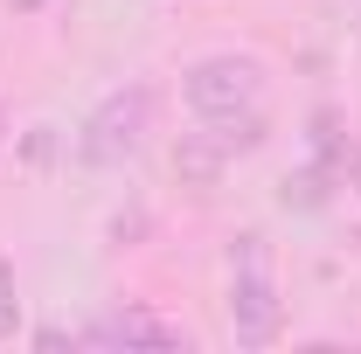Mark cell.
<instances>
[{
	"label": "cell",
	"instance_id": "1",
	"mask_svg": "<svg viewBox=\"0 0 361 354\" xmlns=\"http://www.w3.org/2000/svg\"><path fill=\"white\" fill-rule=\"evenodd\" d=\"M146 133H153V90H146V84H118V90H104V97L90 104V118L77 126V167H90V174H111V167L139 160Z\"/></svg>",
	"mask_w": 361,
	"mask_h": 354
},
{
	"label": "cell",
	"instance_id": "5",
	"mask_svg": "<svg viewBox=\"0 0 361 354\" xmlns=\"http://www.w3.org/2000/svg\"><path fill=\"white\" fill-rule=\"evenodd\" d=\"M14 326H21V299H14V271L0 264V341H14Z\"/></svg>",
	"mask_w": 361,
	"mask_h": 354
},
{
	"label": "cell",
	"instance_id": "2",
	"mask_svg": "<svg viewBox=\"0 0 361 354\" xmlns=\"http://www.w3.org/2000/svg\"><path fill=\"white\" fill-rule=\"evenodd\" d=\"M278 319H285V306H278L264 236H236V250H229V334H236V348H271Z\"/></svg>",
	"mask_w": 361,
	"mask_h": 354
},
{
	"label": "cell",
	"instance_id": "3",
	"mask_svg": "<svg viewBox=\"0 0 361 354\" xmlns=\"http://www.w3.org/2000/svg\"><path fill=\"white\" fill-rule=\"evenodd\" d=\"M180 97L195 118H223V111H250L264 97V63L257 56H195L180 70Z\"/></svg>",
	"mask_w": 361,
	"mask_h": 354
},
{
	"label": "cell",
	"instance_id": "8",
	"mask_svg": "<svg viewBox=\"0 0 361 354\" xmlns=\"http://www.w3.org/2000/svg\"><path fill=\"white\" fill-rule=\"evenodd\" d=\"M0 133H7V111H0Z\"/></svg>",
	"mask_w": 361,
	"mask_h": 354
},
{
	"label": "cell",
	"instance_id": "7",
	"mask_svg": "<svg viewBox=\"0 0 361 354\" xmlns=\"http://www.w3.org/2000/svg\"><path fill=\"white\" fill-rule=\"evenodd\" d=\"M7 7H14V14H42L49 0H7Z\"/></svg>",
	"mask_w": 361,
	"mask_h": 354
},
{
	"label": "cell",
	"instance_id": "4",
	"mask_svg": "<svg viewBox=\"0 0 361 354\" xmlns=\"http://www.w3.org/2000/svg\"><path fill=\"white\" fill-rule=\"evenodd\" d=\"M84 341H90V348H188V334H180V326H167L160 312H146V306H126V312L90 319Z\"/></svg>",
	"mask_w": 361,
	"mask_h": 354
},
{
	"label": "cell",
	"instance_id": "6",
	"mask_svg": "<svg viewBox=\"0 0 361 354\" xmlns=\"http://www.w3.org/2000/svg\"><path fill=\"white\" fill-rule=\"evenodd\" d=\"M21 160H28V167H49V160H56V126H35V133L21 139Z\"/></svg>",
	"mask_w": 361,
	"mask_h": 354
}]
</instances>
